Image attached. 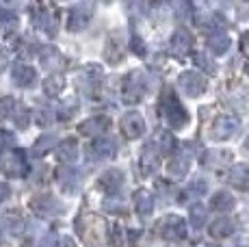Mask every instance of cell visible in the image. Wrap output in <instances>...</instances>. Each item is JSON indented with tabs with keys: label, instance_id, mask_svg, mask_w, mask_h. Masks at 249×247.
I'll return each instance as SVG.
<instances>
[{
	"label": "cell",
	"instance_id": "obj_1",
	"mask_svg": "<svg viewBox=\"0 0 249 247\" xmlns=\"http://www.w3.org/2000/svg\"><path fill=\"white\" fill-rule=\"evenodd\" d=\"M178 87L189 98H199L208 89V80H206L204 74L195 72V70H186V72H182L178 76Z\"/></svg>",
	"mask_w": 249,
	"mask_h": 247
},
{
	"label": "cell",
	"instance_id": "obj_2",
	"mask_svg": "<svg viewBox=\"0 0 249 247\" xmlns=\"http://www.w3.org/2000/svg\"><path fill=\"white\" fill-rule=\"evenodd\" d=\"M31 208L37 217L41 219H50V217H56L61 212V202L50 193H39L31 199Z\"/></svg>",
	"mask_w": 249,
	"mask_h": 247
},
{
	"label": "cell",
	"instance_id": "obj_3",
	"mask_svg": "<svg viewBox=\"0 0 249 247\" xmlns=\"http://www.w3.org/2000/svg\"><path fill=\"white\" fill-rule=\"evenodd\" d=\"M159 232L165 241H180L186 236V221L178 215H169L159 221Z\"/></svg>",
	"mask_w": 249,
	"mask_h": 247
},
{
	"label": "cell",
	"instance_id": "obj_4",
	"mask_svg": "<svg viewBox=\"0 0 249 247\" xmlns=\"http://www.w3.org/2000/svg\"><path fill=\"white\" fill-rule=\"evenodd\" d=\"M143 93H145V76L143 72H130L126 76V80H124V100H126L128 104L132 102H139V100L143 98Z\"/></svg>",
	"mask_w": 249,
	"mask_h": 247
},
{
	"label": "cell",
	"instance_id": "obj_5",
	"mask_svg": "<svg viewBox=\"0 0 249 247\" xmlns=\"http://www.w3.org/2000/svg\"><path fill=\"white\" fill-rule=\"evenodd\" d=\"M165 120L169 122V126L174 130H182L189 124V113H186V108L176 98H169L165 102Z\"/></svg>",
	"mask_w": 249,
	"mask_h": 247
},
{
	"label": "cell",
	"instance_id": "obj_6",
	"mask_svg": "<svg viewBox=\"0 0 249 247\" xmlns=\"http://www.w3.org/2000/svg\"><path fill=\"white\" fill-rule=\"evenodd\" d=\"M31 18H33V24H35L39 31L48 33V35H54L56 33V18L52 13V9H48L46 4H39V7H33L31 11Z\"/></svg>",
	"mask_w": 249,
	"mask_h": 247
},
{
	"label": "cell",
	"instance_id": "obj_7",
	"mask_svg": "<svg viewBox=\"0 0 249 247\" xmlns=\"http://www.w3.org/2000/svg\"><path fill=\"white\" fill-rule=\"evenodd\" d=\"M238 130V120L234 115H221L213 122V128H210V135L217 141H226L230 137H234Z\"/></svg>",
	"mask_w": 249,
	"mask_h": 247
},
{
	"label": "cell",
	"instance_id": "obj_8",
	"mask_svg": "<svg viewBox=\"0 0 249 247\" xmlns=\"http://www.w3.org/2000/svg\"><path fill=\"white\" fill-rule=\"evenodd\" d=\"M119 128H122L124 137H128V139H139V137L145 132V122H143L141 113L128 111L126 115L122 117V122H119Z\"/></svg>",
	"mask_w": 249,
	"mask_h": 247
},
{
	"label": "cell",
	"instance_id": "obj_9",
	"mask_svg": "<svg viewBox=\"0 0 249 247\" xmlns=\"http://www.w3.org/2000/svg\"><path fill=\"white\" fill-rule=\"evenodd\" d=\"M91 13H93V7H91L89 2L74 4V7H71V11H70V20H68L70 31H74V33L76 31H83V28L89 24Z\"/></svg>",
	"mask_w": 249,
	"mask_h": 247
},
{
	"label": "cell",
	"instance_id": "obj_10",
	"mask_svg": "<svg viewBox=\"0 0 249 247\" xmlns=\"http://www.w3.org/2000/svg\"><path fill=\"white\" fill-rule=\"evenodd\" d=\"M117 150H119V145L113 137H98V139H93V143H91V148H89L91 154H95L93 159H98V160L113 159V156L117 154Z\"/></svg>",
	"mask_w": 249,
	"mask_h": 247
},
{
	"label": "cell",
	"instance_id": "obj_11",
	"mask_svg": "<svg viewBox=\"0 0 249 247\" xmlns=\"http://www.w3.org/2000/svg\"><path fill=\"white\" fill-rule=\"evenodd\" d=\"M169 48L176 56H184L186 52H191V48H193V35L186 28H176L174 35H171Z\"/></svg>",
	"mask_w": 249,
	"mask_h": 247
},
{
	"label": "cell",
	"instance_id": "obj_12",
	"mask_svg": "<svg viewBox=\"0 0 249 247\" xmlns=\"http://www.w3.org/2000/svg\"><path fill=\"white\" fill-rule=\"evenodd\" d=\"M11 78L18 87L28 89L37 83V70H33L31 65H24V63H16L11 68Z\"/></svg>",
	"mask_w": 249,
	"mask_h": 247
},
{
	"label": "cell",
	"instance_id": "obj_13",
	"mask_svg": "<svg viewBox=\"0 0 249 247\" xmlns=\"http://www.w3.org/2000/svg\"><path fill=\"white\" fill-rule=\"evenodd\" d=\"M124 187V174L119 169H108L100 176L98 180V189H102L108 195H117V191Z\"/></svg>",
	"mask_w": 249,
	"mask_h": 247
},
{
	"label": "cell",
	"instance_id": "obj_14",
	"mask_svg": "<svg viewBox=\"0 0 249 247\" xmlns=\"http://www.w3.org/2000/svg\"><path fill=\"white\" fill-rule=\"evenodd\" d=\"M159 154H160V150H159V145H156V141L154 143H147L145 148H143V152H141L143 176H152L156 169H159Z\"/></svg>",
	"mask_w": 249,
	"mask_h": 247
},
{
	"label": "cell",
	"instance_id": "obj_15",
	"mask_svg": "<svg viewBox=\"0 0 249 247\" xmlns=\"http://www.w3.org/2000/svg\"><path fill=\"white\" fill-rule=\"evenodd\" d=\"M108 128V120L107 117H89L78 126V132L83 137H91V139H98L104 130Z\"/></svg>",
	"mask_w": 249,
	"mask_h": 247
},
{
	"label": "cell",
	"instance_id": "obj_16",
	"mask_svg": "<svg viewBox=\"0 0 249 247\" xmlns=\"http://www.w3.org/2000/svg\"><path fill=\"white\" fill-rule=\"evenodd\" d=\"M2 169L9 176H18V178H22V176L28 174V160L24 159L22 152H16V154H11V156H7V159H4Z\"/></svg>",
	"mask_w": 249,
	"mask_h": 247
},
{
	"label": "cell",
	"instance_id": "obj_17",
	"mask_svg": "<svg viewBox=\"0 0 249 247\" xmlns=\"http://www.w3.org/2000/svg\"><path fill=\"white\" fill-rule=\"evenodd\" d=\"M104 56L111 65H117L124 59V39L119 33H113L107 41V48H104Z\"/></svg>",
	"mask_w": 249,
	"mask_h": 247
},
{
	"label": "cell",
	"instance_id": "obj_18",
	"mask_svg": "<svg viewBox=\"0 0 249 247\" xmlns=\"http://www.w3.org/2000/svg\"><path fill=\"white\" fill-rule=\"evenodd\" d=\"M232 154L230 152H223V150H208L202 154V165L206 169H217V167H223V165L230 163Z\"/></svg>",
	"mask_w": 249,
	"mask_h": 247
},
{
	"label": "cell",
	"instance_id": "obj_19",
	"mask_svg": "<svg viewBox=\"0 0 249 247\" xmlns=\"http://www.w3.org/2000/svg\"><path fill=\"white\" fill-rule=\"evenodd\" d=\"M189 167H191V159H189V156H186V154H178V156H174V159L169 160L167 172H169L171 178L180 180V178H184V176L189 174Z\"/></svg>",
	"mask_w": 249,
	"mask_h": 247
},
{
	"label": "cell",
	"instance_id": "obj_20",
	"mask_svg": "<svg viewBox=\"0 0 249 247\" xmlns=\"http://www.w3.org/2000/svg\"><path fill=\"white\" fill-rule=\"evenodd\" d=\"M234 230H236V221L230 219V217H219V219H214L213 226H210V234H213L214 239H226V236L234 234Z\"/></svg>",
	"mask_w": 249,
	"mask_h": 247
},
{
	"label": "cell",
	"instance_id": "obj_21",
	"mask_svg": "<svg viewBox=\"0 0 249 247\" xmlns=\"http://www.w3.org/2000/svg\"><path fill=\"white\" fill-rule=\"evenodd\" d=\"M59 182L68 193H76L80 187V174L74 167H63L59 172Z\"/></svg>",
	"mask_w": 249,
	"mask_h": 247
},
{
	"label": "cell",
	"instance_id": "obj_22",
	"mask_svg": "<svg viewBox=\"0 0 249 247\" xmlns=\"http://www.w3.org/2000/svg\"><path fill=\"white\" fill-rule=\"evenodd\" d=\"M228 180L232 187L247 189L249 187V165H234L228 174Z\"/></svg>",
	"mask_w": 249,
	"mask_h": 247
},
{
	"label": "cell",
	"instance_id": "obj_23",
	"mask_svg": "<svg viewBox=\"0 0 249 247\" xmlns=\"http://www.w3.org/2000/svg\"><path fill=\"white\" fill-rule=\"evenodd\" d=\"M210 208L219 212H228L234 208V195L230 191H217L210 197Z\"/></svg>",
	"mask_w": 249,
	"mask_h": 247
},
{
	"label": "cell",
	"instance_id": "obj_24",
	"mask_svg": "<svg viewBox=\"0 0 249 247\" xmlns=\"http://www.w3.org/2000/svg\"><path fill=\"white\" fill-rule=\"evenodd\" d=\"M135 208L139 211V215H143V217H147L152 212L154 199H152V193L147 191V189H139L135 193Z\"/></svg>",
	"mask_w": 249,
	"mask_h": 247
},
{
	"label": "cell",
	"instance_id": "obj_25",
	"mask_svg": "<svg viewBox=\"0 0 249 247\" xmlns=\"http://www.w3.org/2000/svg\"><path fill=\"white\" fill-rule=\"evenodd\" d=\"M230 44H232V39L221 31L213 33V35L208 37V48H210V52H214V54H223V52H228Z\"/></svg>",
	"mask_w": 249,
	"mask_h": 247
},
{
	"label": "cell",
	"instance_id": "obj_26",
	"mask_svg": "<svg viewBox=\"0 0 249 247\" xmlns=\"http://www.w3.org/2000/svg\"><path fill=\"white\" fill-rule=\"evenodd\" d=\"M56 154H59V159L63 160V163H74V160L78 159V143H76V139H65L63 143L59 145Z\"/></svg>",
	"mask_w": 249,
	"mask_h": 247
},
{
	"label": "cell",
	"instance_id": "obj_27",
	"mask_svg": "<svg viewBox=\"0 0 249 247\" xmlns=\"http://www.w3.org/2000/svg\"><path fill=\"white\" fill-rule=\"evenodd\" d=\"M39 59H41V65L48 70H59L63 65V56H61V52L56 48H44Z\"/></svg>",
	"mask_w": 249,
	"mask_h": 247
},
{
	"label": "cell",
	"instance_id": "obj_28",
	"mask_svg": "<svg viewBox=\"0 0 249 247\" xmlns=\"http://www.w3.org/2000/svg\"><path fill=\"white\" fill-rule=\"evenodd\" d=\"M206 219H208V208L202 206V204H195V206H191V211H189V223L193 228H202Z\"/></svg>",
	"mask_w": 249,
	"mask_h": 247
},
{
	"label": "cell",
	"instance_id": "obj_29",
	"mask_svg": "<svg viewBox=\"0 0 249 247\" xmlns=\"http://www.w3.org/2000/svg\"><path fill=\"white\" fill-rule=\"evenodd\" d=\"M63 87H65V78L61 74H50L44 83V91L48 96H59Z\"/></svg>",
	"mask_w": 249,
	"mask_h": 247
},
{
	"label": "cell",
	"instance_id": "obj_30",
	"mask_svg": "<svg viewBox=\"0 0 249 247\" xmlns=\"http://www.w3.org/2000/svg\"><path fill=\"white\" fill-rule=\"evenodd\" d=\"M206 191H208V182H206V180H193V182H191L189 187L184 189V193H182V199L202 197Z\"/></svg>",
	"mask_w": 249,
	"mask_h": 247
},
{
	"label": "cell",
	"instance_id": "obj_31",
	"mask_svg": "<svg viewBox=\"0 0 249 247\" xmlns=\"http://www.w3.org/2000/svg\"><path fill=\"white\" fill-rule=\"evenodd\" d=\"M16 111H18V102H16V100L9 98V96L0 98V122H4V120H9L11 115H16Z\"/></svg>",
	"mask_w": 249,
	"mask_h": 247
},
{
	"label": "cell",
	"instance_id": "obj_32",
	"mask_svg": "<svg viewBox=\"0 0 249 247\" xmlns=\"http://www.w3.org/2000/svg\"><path fill=\"white\" fill-rule=\"evenodd\" d=\"M195 65H197V68H202V70H206L208 74L217 72V63H214V59L208 54V52H197V54H195Z\"/></svg>",
	"mask_w": 249,
	"mask_h": 247
},
{
	"label": "cell",
	"instance_id": "obj_33",
	"mask_svg": "<svg viewBox=\"0 0 249 247\" xmlns=\"http://www.w3.org/2000/svg\"><path fill=\"white\" fill-rule=\"evenodd\" d=\"M54 145H56L54 137L52 135H41L39 139L35 141V145H33V152H35V154H46V152H50Z\"/></svg>",
	"mask_w": 249,
	"mask_h": 247
},
{
	"label": "cell",
	"instance_id": "obj_34",
	"mask_svg": "<svg viewBox=\"0 0 249 247\" xmlns=\"http://www.w3.org/2000/svg\"><path fill=\"white\" fill-rule=\"evenodd\" d=\"M156 145H159V150L162 152V154L171 152V150H174V145H176L174 135H169V132H160V137L156 139Z\"/></svg>",
	"mask_w": 249,
	"mask_h": 247
},
{
	"label": "cell",
	"instance_id": "obj_35",
	"mask_svg": "<svg viewBox=\"0 0 249 247\" xmlns=\"http://www.w3.org/2000/svg\"><path fill=\"white\" fill-rule=\"evenodd\" d=\"M28 122H31V111H28V108H20V106H18V111H16V126L20 128V130H24V128H28Z\"/></svg>",
	"mask_w": 249,
	"mask_h": 247
},
{
	"label": "cell",
	"instance_id": "obj_36",
	"mask_svg": "<svg viewBox=\"0 0 249 247\" xmlns=\"http://www.w3.org/2000/svg\"><path fill=\"white\" fill-rule=\"evenodd\" d=\"M122 206H124V202H122V197H117V195H111V197H107L102 202V208L104 211H108V212L122 211Z\"/></svg>",
	"mask_w": 249,
	"mask_h": 247
},
{
	"label": "cell",
	"instance_id": "obj_37",
	"mask_svg": "<svg viewBox=\"0 0 249 247\" xmlns=\"http://www.w3.org/2000/svg\"><path fill=\"white\" fill-rule=\"evenodd\" d=\"M52 117H54V111H52L50 106H41L39 111H37V124H41V126L50 124Z\"/></svg>",
	"mask_w": 249,
	"mask_h": 247
},
{
	"label": "cell",
	"instance_id": "obj_38",
	"mask_svg": "<svg viewBox=\"0 0 249 247\" xmlns=\"http://www.w3.org/2000/svg\"><path fill=\"white\" fill-rule=\"evenodd\" d=\"M130 46H132V52L139 56H145V52H147V46H145V41L141 39L139 35H132V41H130Z\"/></svg>",
	"mask_w": 249,
	"mask_h": 247
},
{
	"label": "cell",
	"instance_id": "obj_39",
	"mask_svg": "<svg viewBox=\"0 0 249 247\" xmlns=\"http://www.w3.org/2000/svg\"><path fill=\"white\" fill-rule=\"evenodd\" d=\"M111 247H124V230L119 226L111 228Z\"/></svg>",
	"mask_w": 249,
	"mask_h": 247
},
{
	"label": "cell",
	"instance_id": "obj_40",
	"mask_svg": "<svg viewBox=\"0 0 249 247\" xmlns=\"http://www.w3.org/2000/svg\"><path fill=\"white\" fill-rule=\"evenodd\" d=\"M4 24H16V16L11 11H0V26Z\"/></svg>",
	"mask_w": 249,
	"mask_h": 247
},
{
	"label": "cell",
	"instance_id": "obj_41",
	"mask_svg": "<svg viewBox=\"0 0 249 247\" xmlns=\"http://www.w3.org/2000/svg\"><path fill=\"white\" fill-rule=\"evenodd\" d=\"M13 132H7V130H0V145H13Z\"/></svg>",
	"mask_w": 249,
	"mask_h": 247
},
{
	"label": "cell",
	"instance_id": "obj_42",
	"mask_svg": "<svg viewBox=\"0 0 249 247\" xmlns=\"http://www.w3.org/2000/svg\"><path fill=\"white\" fill-rule=\"evenodd\" d=\"M9 195H11V189H9L7 182H0V204L4 202V199H9Z\"/></svg>",
	"mask_w": 249,
	"mask_h": 247
},
{
	"label": "cell",
	"instance_id": "obj_43",
	"mask_svg": "<svg viewBox=\"0 0 249 247\" xmlns=\"http://www.w3.org/2000/svg\"><path fill=\"white\" fill-rule=\"evenodd\" d=\"M241 52H243V54H247V56H249V31L241 37Z\"/></svg>",
	"mask_w": 249,
	"mask_h": 247
},
{
	"label": "cell",
	"instance_id": "obj_44",
	"mask_svg": "<svg viewBox=\"0 0 249 247\" xmlns=\"http://www.w3.org/2000/svg\"><path fill=\"white\" fill-rule=\"evenodd\" d=\"M41 247H56V236L54 234L44 236V241H41Z\"/></svg>",
	"mask_w": 249,
	"mask_h": 247
},
{
	"label": "cell",
	"instance_id": "obj_45",
	"mask_svg": "<svg viewBox=\"0 0 249 247\" xmlns=\"http://www.w3.org/2000/svg\"><path fill=\"white\" fill-rule=\"evenodd\" d=\"M176 11H180V16H184V13L189 16V13H191V7H189V4H176Z\"/></svg>",
	"mask_w": 249,
	"mask_h": 247
},
{
	"label": "cell",
	"instance_id": "obj_46",
	"mask_svg": "<svg viewBox=\"0 0 249 247\" xmlns=\"http://www.w3.org/2000/svg\"><path fill=\"white\" fill-rule=\"evenodd\" d=\"M61 247H76V245L71 239H65V241H61Z\"/></svg>",
	"mask_w": 249,
	"mask_h": 247
},
{
	"label": "cell",
	"instance_id": "obj_47",
	"mask_svg": "<svg viewBox=\"0 0 249 247\" xmlns=\"http://www.w3.org/2000/svg\"><path fill=\"white\" fill-rule=\"evenodd\" d=\"M245 148L249 150V137H247V141H245Z\"/></svg>",
	"mask_w": 249,
	"mask_h": 247
},
{
	"label": "cell",
	"instance_id": "obj_48",
	"mask_svg": "<svg viewBox=\"0 0 249 247\" xmlns=\"http://www.w3.org/2000/svg\"><path fill=\"white\" fill-rule=\"evenodd\" d=\"M2 165H4V160H2V159H0V169H2Z\"/></svg>",
	"mask_w": 249,
	"mask_h": 247
},
{
	"label": "cell",
	"instance_id": "obj_49",
	"mask_svg": "<svg viewBox=\"0 0 249 247\" xmlns=\"http://www.w3.org/2000/svg\"><path fill=\"white\" fill-rule=\"evenodd\" d=\"M247 72H249V63H247Z\"/></svg>",
	"mask_w": 249,
	"mask_h": 247
}]
</instances>
